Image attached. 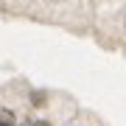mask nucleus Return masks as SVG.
Returning <instances> with one entry per match:
<instances>
[{"label":"nucleus","mask_w":126,"mask_h":126,"mask_svg":"<svg viewBox=\"0 0 126 126\" xmlns=\"http://www.w3.org/2000/svg\"><path fill=\"white\" fill-rule=\"evenodd\" d=\"M0 123H9V126H11V112H9V109L0 112Z\"/></svg>","instance_id":"1"},{"label":"nucleus","mask_w":126,"mask_h":126,"mask_svg":"<svg viewBox=\"0 0 126 126\" xmlns=\"http://www.w3.org/2000/svg\"><path fill=\"white\" fill-rule=\"evenodd\" d=\"M34 126H50V123H45V121H36V123H34Z\"/></svg>","instance_id":"2"},{"label":"nucleus","mask_w":126,"mask_h":126,"mask_svg":"<svg viewBox=\"0 0 126 126\" xmlns=\"http://www.w3.org/2000/svg\"><path fill=\"white\" fill-rule=\"evenodd\" d=\"M0 126H9V123H0Z\"/></svg>","instance_id":"3"}]
</instances>
